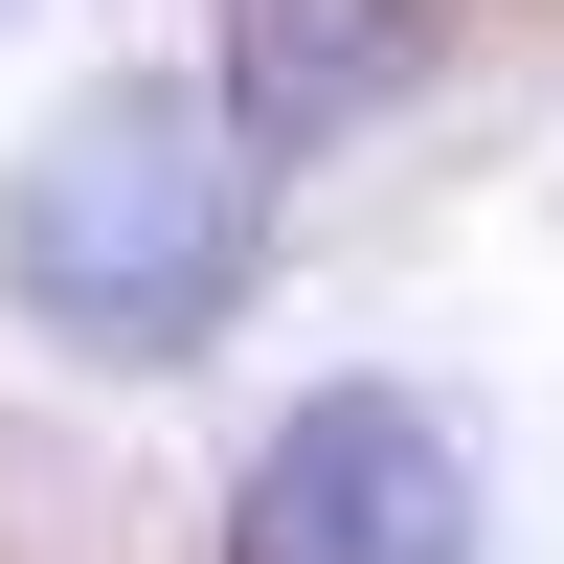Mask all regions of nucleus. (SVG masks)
<instances>
[{
	"label": "nucleus",
	"mask_w": 564,
	"mask_h": 564,
	"mask_svg": "<svg viewBox=\"0 0 564 564\" xmlns=\"http://www.w3.org/2000/svg\"><path fill=\"white\" fill-rule=\"evenodd\" d=\"M249 271H271V159L226 135V90H90V113H45V159L0 181V294L68 361L226 339Z\"/></svg>",
	"instance_id": "nucleus-1"
},
{
	"label": "nucleus",
	"mask_w": 564,
	"mask_h": 564,
	"mask_svg": "<svg viewBox=\"0 0 564 564\" xmlns=\"http://www.w3.org/2000/svg\"><path fill=\"white\" fill-rule=\"evenodd\" d=\"M452 45V0H226V135L249 159H339L361 113H406Z\"/></svg>",
	"instance_id": "nucleus-3"
},
{
	"label": "nucleus",
	"mask_w": 564,
	"mask_h": 564,
	"mask_svg": "<svg viewBox=\"0 0 564 564\" xmlns=\"http://www.w3.org/2000/svg\"><path fill=\"white\" fill-rule=\"evenodd\" d=\"M226 564H475V475H452V430L406 384H339V406H294L249 452Z\"/></svg>",
	"instance_id": "nucleus-2"
}]
</instances>
